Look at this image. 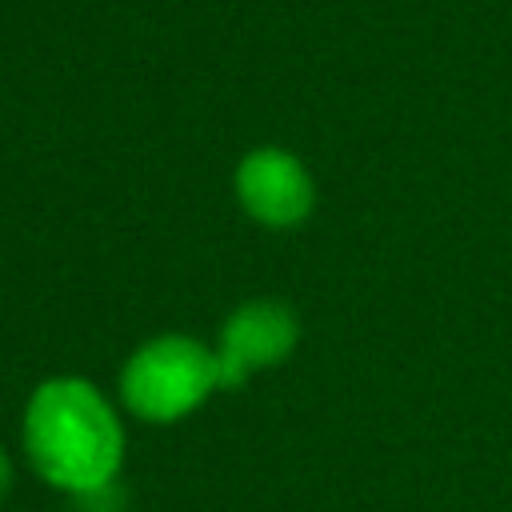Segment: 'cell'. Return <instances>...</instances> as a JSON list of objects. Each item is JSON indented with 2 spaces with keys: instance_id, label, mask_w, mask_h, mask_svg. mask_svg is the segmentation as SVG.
Instances as JSON below:
<instances>
[{
  "instance_id": "1",
  "label": "cell",
  "mask_w": 512,
  "mask_h": 512,
  "mask_svg": "<svg viewBox=\"0 0 512 512\" xmlns=\"http://www.w3.org/2000/svg\"><path fill=\"white\" fill-rule=\"evenodd\" d=\"M24 456L40 480L68 496L116 484L124 464V428L108 396L84 376H48L24 404Z\"/></svg>"
},
{
  "instance_id": "2",
  "label": "cell",
  "mask_w": 512,
  "mask_h": 512,
  "mask_svg": "<svg viewBox=\"0 0 512 512\" xmlns=\"http://www.w3.org/2000/svg\"><path fill=\"white\" fill-rule=\"evenodd\" d=\"M220 392L216 352L196 336H152L120 368V400L148 424H176Z\"/></svg>"
},
{
  "instance_id": "3",
  "label": "cell",
  "mask_w": 512,
  "mask_h": 512,
  "mask_svg": "<svg viewBox=\"0 0 512 512\" xmlns=\"http://www.w3.org/2000/svg\"><path fill=\"white\" fill-rule=\"evenodd\" d=\"M300 340V320L284 300L256 296L228 312L216 340V376L224 392H236L248 384L252 372L284 364Z\"/></svg>"
},
{
  "instance_id": "4",
  "label": "cell",
  "mask_w": 512,
  "mask_h": 512,
  "mask_svg": "<svg viewBox=\"0 0 512 512\" xmlns=\"http://www.w3.org/2000/svg\"><path fill=\"white\" fill-rule=\"evenodd\" d=\"M232 188L240 208L264 228H296L312 216L316 204V180L308 164L276 144L244 152L232 172Z\"/></svg>"
},
{
  "instance_id": "5",
  "label": "cell",
  "mask_w": 512,
  "mask_h": 512,
  "mask_svg": "<svg viewBox=\"0 0 512 512\" xmlns=\"http://www.w3.org/2000/svg\"><path fill=\"white\" fill-rule=\"evenodd\" d=\"M12 488V460H8V452L0 448V496Z\"/></svg>"
}]
</instances>
